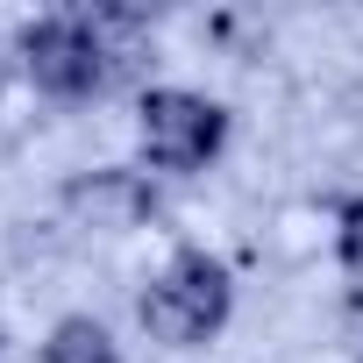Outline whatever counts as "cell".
<instances>
[{
  "label": "cell",
  "instance_id": "1",
  "mask_svg": "<svg viewBox=\"0 0 363 363\" xmlns=\"http://www.w3.org/2000/svg\"><path fill=\"white\" fill-rule=\"evenodd\" d=\"M228 306H235L228 264L207 257V250H178V257L164 264V278H150V292H143L135 313H143V328H150L164 349H200L207 335H221Z\"/></svg>",
  "mask_w": 363,
  "mask_h": 363
},
{
  "label": "cell",
  "instance_id": "5",
  "mask_svg": "<svg viewBox=\"0 0 363 363\" xmlns=\"http://www.w3.org/2000/svg\"><path fill=\"white\" fill-rule=\"evenodd\" d=\"M65 200H72V207H100V214H107L114 228H128V221H135V214L150 207V200H143V193L128 186L121 171H100V178H79V186H72Z\"/></svg>",
  "mask_w": 363,
  "mask_h": 363
},
{
  "label": "cell",
  "instance_id": "2",
  "mask_svg": "<svg viewBox=\"0 0 363 363\" xmlns=\"http://www.w3.org/2000/svg\"><path fill=\"white\" fill-rule=\"evenodd\" d=\"M135 135H143V157L157 171H207L214 150L228 143V107L207 100V93H186V86H150L143 107H135Z\"/></svg>",
  "mask_w": 363,
  "mask_h": 363
},
{
  "label": "cell",
  "instance_id": "6",
  "mask_svg": "<svg viewBox=\"0 0 363 363\" xmlns=\"http://www.w3.org/2000/svg\"><path fill=\"white\" fill-rule=\"evenodd\" d=\"M335 242H342V264H349V271H363V200H349V207H342Z\"/></svg>",
  "mask_w": 363,
  "mask_h": 363
},
{
  "label": "cell",
  "instance_id": "3",
  "mask_svg": "<svg viewBox=\"0 0 363 363\" xmlns=\"http://www.w3.org/2000/svg\"><path fill=\"white\" fill-rule=\"evenodd\" d=\"M22 65H29V79H36L50 100H86V93H100L107 72H114V57H107V43H100V22H86V15L29 22V29H22Z\"/></svg>",
  "mask_w": 363,
  "mask_h": 363
},
{
  "label": "cell",
  "instance_id": "4",
  "mask_svg": "<svg viewBox=\"0 0 363 363\" xmlns=\"http://www.w3.org/2000/svg\"><path fill=\"white\" fill-rule=\"evenodd\" d=\"M43 363H114V342L93 313H65L43 342Z\"/></svg>",
  "mask_w": 363,
  "mask_h": 363
}]
</instances>
